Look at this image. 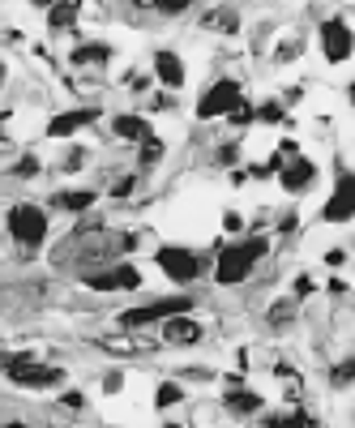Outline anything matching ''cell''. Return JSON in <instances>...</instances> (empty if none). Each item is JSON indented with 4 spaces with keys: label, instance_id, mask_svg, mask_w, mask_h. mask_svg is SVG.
Instances as JSON below:
<instances>
[{
    "label": "cell",
    "instance_id": "6da1fadb",
    "mask_svg": "<svg viewBox=\"0 0 355 428\" xmlns=\"http://www.w3.org/2000/svg\"><path fill=\"white\" fill-rule=\"evenodd\" d=\"M261 253H266V240H244V244H227V249H219V283H223V287L244 283L249 270H253V262H257Z\"/></svg>",
    "mask_w": 355,
    "mask_h": 428
},
{
    "label": "cell",
    "instance_id": "7a4b0ae2",
    "mask_svg": "<svg viewBox=\"0 0 355 428\" xmlns=\"http://www.w3.org/2000/svg\"><path fill=\"white\" fill-rule=\"evenodd\" d=\"M189 309H193V300L189 296H167V300H154V304H141V309H129V313H120V326L124 330H137V326H150V322H159V317H189Z\"/></svg>",
    "mask_w": 355,
    "mask_h": 428
},
{
    "label": "cell",
    "instance_id": "3957f363",
    "mask_svg": "<svg viewBox=\"0 0 355 428\" xmlns=\"http://www.w3.org/2000/svg\"><path fill=\"white\" fill-rule=\"evenodd\" d=\"M240 107V81L236 77H223V81H214L201 99H197V116L201 120H214V116H231Z\"/></svg>",
    "mask_w": 355,
    "mask_h": 428
},
{
    "label": "cell",
    "instance_id": "277c9868",
    "mask_svg": "<svg viewBox=\"0 0 355 428\" xmlns=\"http://www.w3.org/2000/svg\"><path fill=\"white\" fill-rule=\"evenodd\" d=\"M9 232L21 240V244H43V236H47V214L39 210V206H13L9 210Z\"/></svg>",
    "mask_w": 355,
    "mask_h": 428
},
{
    "label": "cell",
    "instance_id": "5b68a950",
    "mask_svg": "<svg viewBox=\"0 0 355 428\" xmlns=\"http://www.w3.org/2000/svg\"><path fill=\"white\" fill-rule=\"evenodd\" d=\"M86 287H90V292H133V287H141V274H137L133 266H111V270L90 274Z\"/></svg>",
    "mask_w": 355,
    "mask_h": 428
},
{
    "label": "cell",
    "instance_id": "8992f818",
    "mask_svg": "<svg viewBox=\"0 0 355 428\" xmlns=\"http://www.w3.org/2000/svg\"><path fill=\"white\" fill-rule=\"evenodd\" d=\"M351 30H347V21H343V17H330V21H326V26H321V51H326V60H334V64H339V60H347V56H351Z\"/></svg>",
    "mask_w": 355,
    "mask_h": 428
},
{
    "label": "cell",
    "instance_id": "52a82bcc",
    "mask_svg": "<svg viewBox=\"0 0 355 428\" xmlns=\"http://www.w3.org/2000/svg\"><path fill=\"white\" fill-rule=\"evenodd\" d=\"M159 266L171 283H189L197 274V257L189 249H159Z\"/></svg>",
    "mask_w": 355,
    "mask_h": 428
},
{
    "label": "cell",
    "instance_id": "ba28073f",
    "mask_svg": "<svg viewBox=\"0 0 355 428\" xmlns=\"http://www.w3.org/2000/svg\"><path fill=\"white\" fill-rule=\"evenodd\" d=\"M351 214H355V180L343 171L339 184H334V197L326 201V219H330V223H343V219H351Z\"/></svg>",
    "mask_w": 355,
    "mask_h": 428
},
{
    "label": "cell",
    "instance_id": "9c48e42d",
    "mask_svg": "<svg viewBox=\"0 0 355 428\" xmlns=\"http://www.w3.org/2000/svg\"><path fill=\"white\" fill-rule=\"evenodd\" d=\"M9 377H13L17 386H56L64 373H60V369H47V364H17V369H9Z\"/></svg>",
    "mask_w": 355,
    "mask_h": 428
},
{
    "label": "cell",
    "instance_id": "30bf717a",
    "mask_svg": "<svg viewBox=\"0 0 355 428\" xmlns=\"http://www.w3.org/2000/svg\"><path fill=\"white\" fill-rule=\"evenodd\" d=\"M94 116H99L94 107H81V111H64V116H56V120L47 124V133H51V137H69V133H77L81 124H90Z\"/></svg>",
    "mask_w": 355,
    "mask_h": 428
},
{
    "label": "cell",
    "instance_id": "8fae6325",
    "mask_svg": "<svg viewBox=\"0 0 355 428\" xmlns=\"http://www.w3.org/2000/svg\"><path fill=\"white\" fill-rule=\"evenodd\" d=\"M279 176H283V189H287V193H304V189L313 184V176H317V171H313V163L296 159V163H287Z\"/></svg>",
    "mask_w": 355,
    "mask_h": 428
},
{
    "label": "cell",
    "instance_id": "7c38bea8",
    "mask_svg": "<svg viewBox=\"0 0 355 428\" xmlns=\"http://www.w3.org/2000/svg\"><path fill=\"white\" fill-rule=\"evenodd\" d=\"M163 339H167V343L189 347V343H197V339H201V326H197L193 317H171V322L163 326Z\"/></svg>",
    "mask_w": 355,
    "mask_h": 428
},
{
    "label": "cell",
    "instance_id": "4fadbf2b",
    "mask_svg": "<svg viewBox=\"0 0 355 428\" xmlns=\"http://www.w3.org/2000/svg\"><path fill=\"white\" fill-rule=\"evenodd\" d=\"M116 249H120V240H116V236H107V232H94V236L86 240V249H81V262H86V266H94V262L111 257Z\"/></svg>",
    "mask_w": 355,
    "mask_h": 428
},
{
    "label": "cell",
    "instance_id": "5bb4252c",
    "mask_svg": "<svg viewBox=\"0 0 355 428\" xmlns=\"http://www.w3.org/2000/svg\"><path fill=\"white\" fill-rule=\"evenodd\" d=\"M154 73H159L163 86H180V81H184V64H180L176 51H159V56H154Z\"/></svg>",
    "mask_w": 355,
    "mask_h": 428
},
{
    "label": "cell",
    "instance_id": "9a60e30c",
    "mask_svg": "<svg viewBox=\"0 0 355 428\" xmlns=\"http://www.w3.org/2000/svg\"><path fill=\"white\" fill-rule=\"evenodd\" d=\"M116 133L129 137V141H146L150 137V124L141 116H116Z\"/></svg>",
    "mask_w": 355,
    "mask_h": 428
},
{
    "label": "cell",
    "instance_id": "2e32d148",
    "mask_svg": "<svg viewBox=\"0 0 355 428\" xmlns=\"http://www.w3.org/2000/svg\"><path fill=\"white\" fill-rule=\"evenodd\" d=\"M227 407H231V412H240V416H253V412L261 407V399H257V394H249V390H227Z\"/></svg>",
    "mask_w": 355,
    "mask_h": 428
},
{
    "label": "cell",
    "instance_id": "e0dca14e",
    "mask_svg": "<svg viewBox=\"0 0 355 428\" xmlns=\"http://www.w3.org/2000/svg\"><path fill=\"white\" fill-rule=\"evenodd\" d=\"M90 201H94L90 189H86V193H56V206H60V210H90Z\"/></svg>",
    "mask_w": 355,
    "mask_h": 428
},
{
    "label": "cell",
    "instance_id": "ac0fdd59",
    "mask_svg": "<svg viewBox=\"0 0 355 428\" xmlns=\"http://www.w3.org/2000/svg\"><path fill=\"white\" fill-rule=\"evenodd\" d=\"M77 9H81V4L64 0V4H51V13H47V17H51V26H69V21L77 17Z\"/></svg>",
    "mask_w": 355,
    "mask_h": 428
},
{
    "label": "cell",
    "instance_id": "d6986e66",
    "mask_svg": "<svg viewBox=\"0 0 355 428\" xmlns=\"http://www.w3.org/2000/svg\"><path fill=\"white\" fill-rule=\"evenodd\" d=\"M86 60H107V47H103V43H90V47H73V64H86Z\"/></svg>",
    "mask_w": 355,
    "mask_h": 428
},
{
    "label": "cell",
    "instance_id": "ffe728a7",
    "mask_svg": "<svg viewBox=\"0 0 355 428\" xmlns=\"http://www.w3.org/2000/svg\"><path fill=\"white\" fill-rule=\"evenodd\" d=\"M159 159H163V141L150 133V137L141 141V167H150V163H159Z\"/></svg>",
    "mask_w": 355,
    "mask_h": 428
},
{
    "label": "cell",
    "instance_id": "44dd1931",
    "mask_svg": "<svg viewBox=\"0 0 355 428\" xmlns=\"http://www.w3.org/2000/svg\"><path fill=\"white\" fill-rule=\"evenodd\" d=\"M184 399V390L180 386H159V394H154V407H176Z\"/></svg>",
    "mask_w": 355,
    "mask_h": 428
},
{
    "label": "cell",
    "instance_id": "7402d4cb",
    "mask_svg": "<svg viewBox=\"0 0 355 428\" xmlns=\"http://www.w3.org/2000/svg\"><path fill=\"white\" fill-rule=\"evenodd\" d=\"M351 382H355V356H347V360L334 364V386H351Z\"/></svg>",
    "mask_w": 355,
    "mask_h": 428
},
{
    "label": "cell",
    "instance_id": "603a6c76",
    "mask_svg": "<svg viewBox=\"0 0 355 428\" xmlns=\"http://www.w3.org/2000/svg\"><path fill=\"white\" fill-rule=\"evenodd\" d=\"M287 317H291V300H279V304L270 309V322H274V326H283Z\"/></svg>",
    "mask_w": 355,
    "mask_h": 428
},
{
    "label": "cell",
    "instance_id": "cb8c5ba5",
    "mask_svg": "<svg viewBox=\"0 0 355 428\" xmlns=\"http://www.w3.org/2000/svg\"><path fill=\"white\" fill-rule=\"evenodd\" d=\"M146 9H163V13H180V9H189V0H154V4H146Z\"/></svg>",
    "mask_w": 355,
    "mask_h": 428
},
{
    "label": "cell",
    "instance_id": "d4e9b609",
    "mask_svg": "<svg viewBox=\"0 0 355 428\" xmlns=\"http://www.w3.org/2000/svg\"><path fill=\"white\" fill-rule=\"evenodd\" d=\"M206 21H210V26H223V30H236V13H210Z\"/></svg>",
    "mask_w": 355,
    "mask_h": 428
},
{
    "label": "cell",
    "instance_id": "484cf974",
    "mask_svg": "<svg viewBox=\"0 0 355 428\" xmlns=\"http://www.w3.org/2000/svg\"><path fill=\"white\" fill-rule=\"evenodd\" d=\"M253 116H257V111H253V107H249V103H244V99H240V107H236V111H231V124H249V120H253Z\"/></svg>",
    "mask_w": 355,
    "mask_h": 428
},
{
    "label": "cell",
    "instance_id": "4316f807",
    "mask_svg": "<svg viewBox=\"0 0 355 428\" xmlns=\"http://www.w3.org/2000/svg\"><path fill=\"white\" fill-rule=\"evenodd\" d=\"M257 116H261L266 124H279V120H283V107H279V103H266V107H261Z\"/></svg>",
    "mask_w": 355,
    "mask_h": 428
},
{
    "label": "cell",
    "instance_id": "83f0119b",
    "mask_svg": "<svg viewBox=\"0 0 355 428\" xmlns=\"http://www.w3.org/2000/svg\"><path fill=\"white\" fill-rule=\"evenodd\" d=\"M287 428H317V420H313L309 412H296V416L287 420Z\"/></svg>",
    "mask_w": 355,
    "mask_h": 428
},
{
    "label": "cell",
    "instance_id": "f1b7e54d",
    "mask_svg": "<svg viewBox=\"0 0 355 428\" xmlns=\"http://www.w3.org/2000/svg\"><path fill=\"white\" fill-rule=\"evenodd\" d=\"M111 193H116V197H129V193H133V176H120V180L111 184Z\"/></svg>",
    "mask_w": 355,
    "mask_h": 428
},
{
    "label": "cell",
    "instance_id": "f546056e",
    "mask_svg": "<svg viewBox=\"0 0 355 428\" xmlns=\"http://www.w3.org/2000/svg\"><path fill=\"white\" fill-rule=\"evenodd\" d=\"M120 386H124V377H120V373H107V382H103V390H107V394H116Z\"/></svg>",
    "mask_w": 355,
    "mask_h": 428
},
{
    "label": "cell",
    "instance_id": "4dcf8cb0",
    "mask_svg": "<svg viewBox=\"0 0 355 428\" xmlns=\"http://www.w3.org/2000/svg\"><path fill=\"white\" fill-rule=\"evenodd\" d=\"M17 171H21V176H34V171H39V163H34V159H30V154H26V159H21V163H17Z\"/></svg>",
    "mask_w": 355,
    "mask_h": 428
},
{
    "label": "cell",
    "instance_id": "1f68e13d",
    "mask_svg": "<svg viewBox=\"0 0 355 428\" xmlns=\"http://www.w3.org/2000/svg\"><path fill=\"white\" fill-rule=\"evenodd\" d=\"M4 428H26V424H4Z\"/></svg>",
    "mask_w": 355,
    "mask_h": 428
},
{
    "label": "cell",
    "instance_id": "d6a6232c",
    "mask_svg": "<svg viewBox=\"0 0 355 428\" xmlns=\"http://www.w3.org/2000/svg\"><path fill=\"white\" fill-rule=\"evenodd\" d=\"M351 99H355V86H351Z\"/></svg>",
    "mask_w": 355,
    "mask_h": 428
},
{
    "label": "cell",
    "instance_id": "836d02e7",
    "mask_svg": "<svg viewBox=\"0 0 355 428\" xmlns=\"http://www.w3.org/2000/svg\"><path fill=\"white\" fill-rule=\"evenodd\" d=\"M167 428H176V424H167Z\"/></svg>",
    "mask_w": 355,
    "mask_h": 428
},
{
    "label": "cell",
    "instance_id": "e575fe53",
    "mask_svg": "<svg viewBox=\"0 0 355 428\" xmlns=\"http://www.w3.org/2000/svg\"><path fill=\"white\" fill-rule=\"evenodd\" d=\"M0 73H4V69H0Z\"/></svg>",
    "mask_w": 355,
    "mask_h": 428
}]
</instances>
